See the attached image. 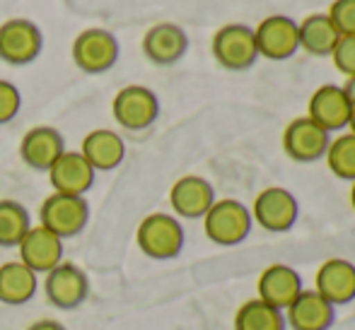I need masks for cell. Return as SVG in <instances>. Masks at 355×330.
<instances>
[{"label": "cell", "instance_id": "obj_1", "mask_svg": "<svg viewBox=\"0 0 355 330\" xmlns=\"http://www.w3.org/2000/svg\"><path fill=\"white\" fill-rule=\"evenodd\" d=\"M252 212L237 198H220L203 214V232L218 246H239L252 234Z\"/></svg>", "mask_w": 355, "mask_h": 330}, {"label": "cell", "instance_id": "obj_2", "mask_svg": "<svg viewBox=\"0 0 355 330\" xmlns=\"http://www.w3.org/2000/svg\"><path fill=\"white\" fill-rule=\"evenodd\" d=\"M138 248L153 261L177 258L184 248V227L174 214L153 212L143 217L136 232Z\"/></svg>", "mask_w": 355, "mask_h": 330}, {"label": "cell", "instance_id": "obj_3", "mask_svg": "<svg viewBox=\"0 0 355 330\" xmlns=\"http://www.w3.org/2000/svg\"><path fill=\"white\" fill-rule=\"evenodd\" d=\"M211 51L220 68L232 70V73H244L259 61L254 27L239 22L225 24L213 34Z\"/></svg>", "mask_w": 355, "mask_h": 330}, {"label": "cell", "instance_id": "obj_4", "mask_svg": "<svg viewBox=\"0 0 355 330\" xmlns=\"http://www.w3.org/2000/svg\"><path fill=\"white\" fill-rule=\"evenodd\" d=\"M249 212H252V219L261 229H266L271 234H283L297 224L300 203L288 188L268 186L254 198V205Z\"/></svg>", "mask_w": 355, "mask_h": 330}, {"label": "cell", "instance_id": "obj_5", "mask_svg": "<svg viewBox=\"0 0 355 330\" xmlns=\"http://www.w3.org/2000/svg\"><path fill=\"white\" fill-rule=\"evenodd\" d=\"M71 53H73V63L83 73L99 75L116 66L121 48H119V42L112 32L92 27L75 37Z\"/></svg>", "mask_w": 355, "mask_h": 330}, {"label": "cell", "instance_id": "obj_6", "mask_svg": "<svg viewBox=\"0 0 355 330\" xmlns=\"http://www.w3.org/2000/svg\"><path fill=\"white\" fill-rule=\"evenodd\" d=\"M114 121L126 131H145L159 116V99L143 84H128L119 89L112 102Z\"/></svg>", "mask_w": 355, "mask_h": 330}, {"label": "cell", "instance_id": "obj_7", "mask_svg": "<svg viewBox=\"0 0 355 330\" xmlns=\"http://www.w3.org/2000/svg\"><path fill=\"white\" fill-rule=\"evenodd\" d=\"M44 48L42 29L24 17H12L0 24V61L10 66H27L37 61Z\"/></svg>", "mask_w": 355, "mask_h": 330}, {"label": "cell", "instance_id": "obj_8", "mask_svg": "<svg viewBox=\"0 0 355 330\" xmlns=\"http://www.w3.org/2000/svg\"><path fill=\"white\" fill-rule=\"evenodd\" d=\"M39 219H42V227H46L56 237L71 239L85 229L89 219V208L83 196L51 193L39 208Z\"/></svg>", "mask_w": 355, "mask_h": 330}, {"label": "cell", "instance_id": "obj_9", "mask_svg": "<svg viewBox=\"0 0 355 330\" xmlns=\"http://www.w3.org/2000/svg\"><path fill=\"white\" fill-rule=\"evenodd\" d=\"M259 58L268 61H288L300 51L297 22L288 15H268L254 27Z\"/></svg>", "mask_w": 355, "mask_h": 330}, {"label": "cell", "instance_id": "obj_10", "mask_svg": "<svg viewBox=\"0 0 355 330\" xmlns=\"http://www.w3.org/2000/svg\"><path fill=\"white\" fill-rule=\"evenodd\" d=\"M329 143H331V135L319 128L309 116L293 118L283 131V152L300 164H312L324 159Z\"/></svg>", "mask_w": 355, "mask_h": 330}, {"label": "cell", "instance_id": "obj_11", "mask_svg": "<svg viewBox=\"0 0 355 330\" xmlns=\"http://www.w3.org/2000/svg\"><path fill=\"white\" fill-rule=\"evenodd\" d=\"M87 275L73 263H58L44 277V294H46L49 304L56 309H63V311L78 309L87 299Z\"/></svg>", "mask_w": 355, "mask_h": 330}, {"label": "cell", "instance_id": "obj_12", "mask_svg": "<svg viewBox=\"0 0 355 330\" xmlns=\"http://www.w3.org/2000/svg\"><path fill=\"white\" fill-rule=\"evenodd\" d=\"M288 330H329L336 321V306L317 289H302L283 311Z\"/></svg>", "mask_w": 355, "mask_h": 330}, {"label": "cell", "instance_id": "obj_13", "mask_svg": "<svg viewBox=\"0 0 355 330\" xmlns=\"http://www.w3.org/2000/svg\"><path fill=\"white\" fill-rule=\"evenodd\" d=\"M351 102L343 94L341 84H322L312 92L307 104V116L324 128L329 135L341 133L348 128V116H351Z\"/></svg>", "mask_w": 355, "mask_h": 330}, {"label": "cell", "instance_id": "obj_14", "mask_svg": "<svg viewBox=\"0 0 355 330\" xmlns=\"http://www.w3.org/2000/svg\"><path fill=\"white\" fill-rule=\"evenodd\" d=\"M215 188L208 178L189 174L174 181L169 188V205H172L174 214L184 219H203V214L211 210L215 203Z\"/></svg>", "mask_w": 355, "mask_h": 330}, {"label": "cell", "instance_id": "obj_15", "mask_svg": "<svg viewBox=\"0 0 355 330\" xmlns=\"http://www.w3.org/2000/svg\"><path fill=\"white\" fill-rule=\"evenodd\" d=\"M19 261L34 270L37 275H46L58 263H63V239L49 232L46 227L37 224L29 227V232L19 241Z\"/></svg>", "mask_w": 355, "mask_h": 330}, {"label": "cell", "instance_id": "obj_16", "mask_svg": "<svg viewBox=\"0 0 355 330\" xmlns=\"http://www.w3.org/2000/svg\"><path fill=\"white\" fill-rule=\"evenodd\" d=\"M302 289H304L302 275L293 265H285V263H273L268 268H263L257 279V294H259L257 299L281 309V311H285L293 304V299Z\"/></svg>", "mask_w": 355, "mask_h": 330}, {"label": "cell", "instance_id": "obj_17", "mask_svg": "<svg viewBox=\"0 0 355 330\" xmlns=\"http://www.w3.org/2000/svg\"><path fill=\"white\" fill-rule=\"evenodd\" d=\"M314 289L334 306L355 302V263L346 258H329L314 275Z\"/></svg>", "mask_w": 355, "mask_h": 330}, {"label": "cell", "instance_id": "obj_18", "mask_svg": "<svg viewBox=\"0 0 355 330\" xmlns=\"http://www.w3.org/2000/svg\"><path fill=\"white\" fill-rule=\"evenodd\" d=\"M189 51V37L179 24L159 22L143 37V53L155 66H174Z\"/></svg>", "mask_w": 355, "mask_h": 330}, {"label": "cell", "instance_id": "obj_19", "mask_svg": "<svg viewBox=\"0 0 355 330\" xmlns=\"http://www.w3.org/2000/svg\"><path fill=\"white\" fill-rule=\"evenodd\" d=\"M49 183L53 186V193L63 196H85L94 183V169L87 164V159L80 152H66L51 164L49 169Z\"/></svg>", "mask_w": 355, "mask_h": 330}, {"label": "cell", "instance_id": "obj_20", "mask_svg": "<svg viewBox=\"0 0 355 330\" xmlns=\"http://www.w3.org/2000/svg\"><path fill=\"white\" fill-rule=\"evenodd\" d=\"M66 152V140L51 126H37L24 133L19 143V157L34 172H49L51 164Z\"/></svg>", "mask_w": 355, "mask_h": 330}, {"label": "cell", "instance_id": "obj_21", "mask_svg": "<svg viewBox=\"0 0 355 330\" xmlns=\"http://www.w3.org/2000/svg\"><path fill=\"white\" fill-rule=\"evenodd\" d=\"M80 154L87 159V164L94 172H112V169H116L123 162L126 145H123L121 135L116 131L97 128V131H89L83 138Z\"/></svg>", "mask_w": 355, "mask_h": 330}, {"label": "cell", "instance_id": "obj_22", "mask_svg": "<svg viewBox=\"0 0 355 330\" xmlns=\"http://www.w3.org/2000/svg\"><path fill=\"white\" fill-rule=\"evenodd\" d=\"M297 37L300 48L304 53L317 58H331L334 46H336L341 34L336 32L331 19L327 17V12H312L302 22H297Z\"/></svg>", "mask_w": 355, "mask_h": 330}, {"label": "cell", "instance_id": "obj_23", "mask_svg": "<svg viewBox=\"0 0 355 330\" xmlns=\"http://www.w3.org/2000/svg\"><path fill=\"white\" fill-rule=\"evenodd\" d=\"M37 273L29 270L22 261H10L0 265V302L8 306L27 304L37 294Z\"/></svg>", "mask_w": 355, "mask_h": 330}, {"label": "cell", "instance_id": "obj_24", "mask_svg": "<svg viewBox=\"0 0 355 330\" xmlns=\"http://www.w3.org/2000/svg\"><path fill=\"white\" fill-rule=\"evenodd\" d=\"M234 330H288V326L281 309L261 299H249L234 313Z\"/></svg>", "mask_w": 355, "mask_h": 330}, {"label": "cell", "instance_id": "obj_25", "mask_svg": "<svg viewBox=\"0 0 355 330\" xmlns=\"http://www.w3.org/2000/svg\"><path fill=\"white\" fill-rule=\"evenodd\" d=\"M327 167L341 181H355V135L353 133H341L336 138H331L327 147Z\"/></svg>", "mask_w": 355, "mask_h": 330}, {"label": "cell", "instance_id": "obj_26", "mask_svg": "<svg viewBox=\"0 0 355 330\" xmlns=\"http://www.w3.org/2000/svg\"><path fill=\"white\" fill-rule=\"evenodd\" d=\"M29 212L17 200H0V246H19L22 237L29 232Z\"/></svg>", "mask_w": 355, "mask_h": 330}, {"label": "cell", "instance_id": "obj_27", "mask_svg": "<svg viewBox=\"0 0 355 330\" xmlns=\"http://www.w3.org/2000/svg\"><path fill=\"white\" fill-rule=\"evenodd\" d=\"M327 17L341 37H355V0H334Z\"/></svg>", "mask_w": 355, "mask_h": 330}, {"label": "cell", "instance_id": "obj_28", "mask_svg": "<svg viewBox=\"0 0 355 330\" xmlns=\"http://www.w3.org/2000/svg\"><path fill=\"white\" fill-rule=\"evenodd\" d=\"M22 109V94L8 80H0V126L10 123Z\"/></svg>", "mask_w": 355, "mask_h": 330}, {"label": "cell", "instance_id": "obj_29", "mask_svg": "<svg viewBox=\"0 0 355 330\" xmlns=\"http://www.w3.org/2000/svg\"><path fill=\"white\" fill-rule=\"evenodd\" d=\"M331 61L336 70L346 77L355 75V37H338L336 46H334Z\"/></svg>", "mask_w": 355, "mask_h": 330}, {"label": "cell", "instance_id": "obj_30", "mask_svg": "<svg viewBox=\"0 0 355 330\" xmlns=\"http://www.w3.org/2000/svg\"><path fill=\"white\" fill-rule=\"evenodd\" d=\"M27 330H66V326H61V323L53 321V318H42V321L32 323Z\"/></svg>", "mask_w": 355, "mask_h": 330}, {"label": "cell", "instance_id": "obj_31", "mask_svg": "<svg viewBox=\"0 0 355 330\" xmlns=\"http://www.w3.org/2000/svg\"><path fill=\"white\" fill-rule=\"evenodd\" d=\"M341 87H343V94L348 97V102H351V107H355V75L353 77H346V82H343Z\"/></svg>", "mask_w": 355, "mask_h": 330}, {"label": "cell", "instance_id": "obj_32", "mask_svg": "<svg viewBox=\"0 0 355 330\" xmlns=\"http://www.w3.org/2000/svg\"><path fill=\"white\" fill-rule=\"evenodd\" d=\"M348 133L355 135V107L351 109V116H348Z\"/></svg>", "mask_w": 355, "mask_h": 330}, {"label": "cell", "instance_id": "obj_33", "mask_svg": "<svg viewBox=\"0 0 355 330\" xmlns=\"http://www.w3.org/2000/svg\"><path fill=\"white\" fill-rule=\"evenodd\" d=\"M351 208H353V212H355V181L351 183Z\"/></svg>", "mask_w": 355, "mask_h": 330}]
</instances>
